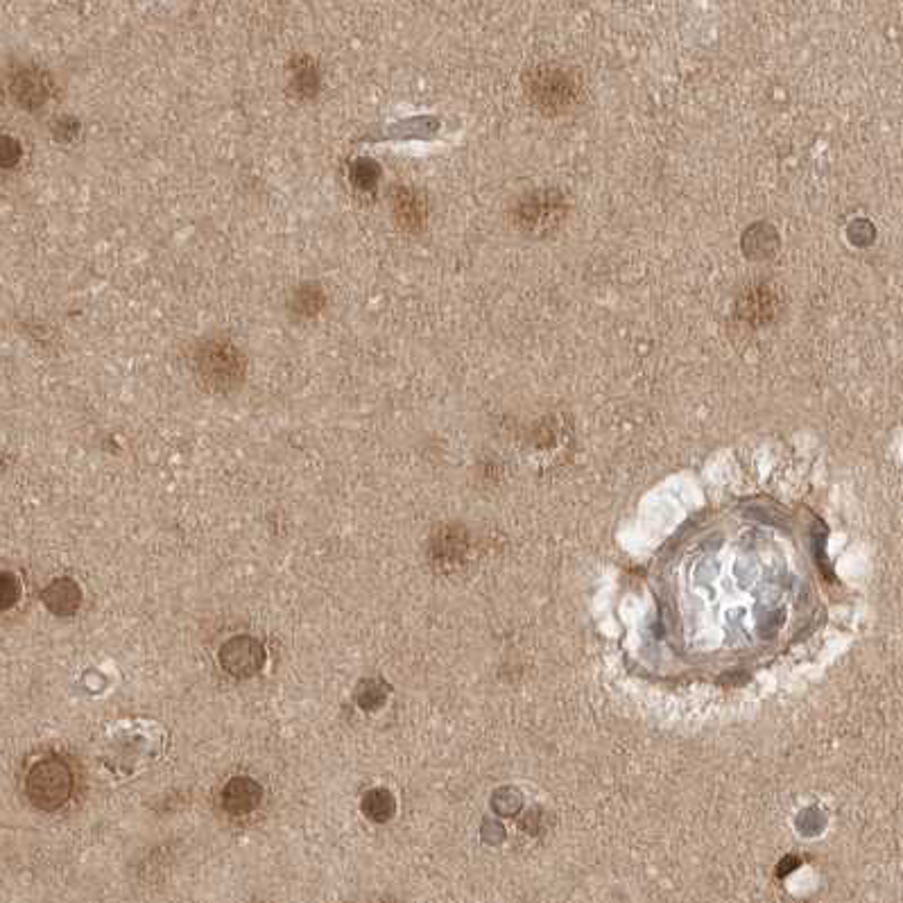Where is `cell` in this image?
I'll use <instances>...</instances> for the list:
<instances>
[{
	"label": "cell",
	"mask_w": 903,
	"mask_h": 903,
	"mask_svg": "<svg viewBox=\"0 0 903 903\" xmlns=\"http://www.w3.org/2000/svg\"><path fill=\"white\" fill-rule=\"evenodd\" d=\"M73 772L59 756L39 759L25 777V795L39 811H57L73 795Z\"/></svg>",
	"instance_id": "cell-2"
},
{
	"label": "cell",
	"mask_w": 903,
	"mask_h": 903,
	"mask_svg": "<svg viewBox=\"0 0 903 903\" xmlns=\"http://www.w3.org/2000/svg\"><path fill=\"white\" fill-rule=\"evenodd\" d=\"M354 179L358 186H374L376 184V168L372 166V163L360 161L354 168Z\"/></svg>",
	"instance_id": "cell-16"
},
{
	"label": "cell",
	"mask_w": 903,
	"mask_h": 903,
	"mask_svg": "<svg viewBox=\"0 0 903 903\" xmlns=\"http://www.w3.org/2000/svg\"><path fill=\"white\" fill-rule=\"evenodd\" d=\"M394 797L390 790L376 788L363 797V813L374 822H387L394 815Z\"/></svg>",
	"instance_id": "cell-11"
},
{
	"label": "cell",
	"mask_w": 903,
	"mask_h": 903,
	"mask_svg": "<svg viewBox=\"0 0 903 903\" xmlns=\"http://www.w3.org/2000/svg\"><path fill=\"white\" fill-rule=\"evenodd\" d=\"M781 311V295L770 283H756L747 288L741 299L736 301V315L743 324H750L754 329L768 326Z\"/></svg>",
	"instance_id": "cell-6"
},
{
	"label": "cell",
	"mask_w": 903,
	"mask_h": 903,
	"mask_svg": "<svg viewBox=\"0 0 903 903\" xmlns=\"http://www.w3.org/2000/svg\"><path fill=\"white\" fill-rule=\"evenodd\" d=\"M220 666L227 670L229 675L234 677H254L256 673H261L265 666V648L263 643L254 639L249 634H240L234 636L222 643V648L218 652Z\"/></svg>",
	"instance_id": "cell-5"
},
{
	"label": "cell",
	"mask_w": 903,
	"mask_h": 903,
	"mask_svg": "<svg viewBox=\"0 0 903 903\" xmlns=\"http://www.w3.org/2000/svg\"><path fill=\"white\" fill-rule=\"evenodd\" d=\"M21 159V145L10 136H0V168H12Z\"/></svg>",
	"instance_id": "cell-14"
},
{
	"label": "cell",
	"mask_w": 903,
	"mask_h": 903,
	"mask_svg": "<svg viewBox=\"0 0 903 903\" xmlns=\"http://www.w3.org/2000/svg\"><path fill=\"white\" fill-rule=\"evenodd\" d=\"M297 304H299V308L304 313H315L317 308H320V304H322V295L317 290L304 288V290H301V297L297 299Z\"/></svg>",
	"instance_id": "cell-15"
},
{
	"label": "cell",
	"mask_w": 903,
	"mask_h": 903,
	"mask_svg": "<svg viewBox=\"0 0 903 903\" xmlns=\"http://www.w3.org/2000/svg\"><path fill=\"white\" fill-rule=\"evenodd\" d=\"M21 598V582L14 573H0V612L12 609Z\"/></svg>",
	"instance_id": "cell-13"
},
{
	"label": "cell",
	"mask_w": 903,
	"mask_h": 903,
	"mask_svg": "<svg viewBox=\"0 0 903 903\" xmlns=\"http://www.w3.org/2000/svg\"><path fill=\"white\" fill-rule=\"evenodd\" d=\"M566 218L564 195L555 188H539L523 195L514 206L512 220L514 227L528 238H544L557 231Z\"/></svg>",
	"instance_id": "cell-3"
},
{
	"label": "cell",
	"mask_w": 903,
	"mask_h": 903,
	"mask_svg": "<svg viewBox=\"0 0 903 903\" xmlns=\"http://www.w3.org/2000/svg\"><path fill=\"white\" fill-rule=\"evenodd\" d=\"M43 605L59 618L75 616L82 605V589L73 578H59L50 582L41 593Z\"/></svg>",
	"instance_id": "cell-8"
},
{
	"label": "cell",
	"mask_w": 903,
	"mask_h": 903,
	"mask_svg": "<svg viewBox=\"0 0 903 903\" xmlns=\"http://www.w3.org/2000/svg\"><path fill=\"white\" fill-rule=\"evenodd\" d=\"M195 372L209 390L229 392L243 381L245 360L234 344L211 340L195 351Z\"/></svg>",
	"instance_id": "cell-4"
},
{
	"label": "cell",
	"mask_w": 903,
	"mask_h": 903,
	"mask_svg": "<svg viewBox=\"0 0 903 903\" xmlns=\"http://www.w3.org/2000/svg\"><path fill=\"white\" fill-rule=\"evenodd\" d=\"M385 698H387V686H383L378 679H365V682H360L358 691H356V702L365 711L378 709L385 702Z\"/></svg>",
	"instance_id": "cell-12"
},
{
	"label": "cell",
	"mask_w": 903,
	"mask_h": 903,
	"mask_svg": "<svg viewBox=\"0 0 903 903\" xmlns=\"http://www.w3.org/2000/svg\"><path fill=\"white\" fill-rule=\"evenodd\" d=\"M220 799L229 815H249L263 802V788L252 777H234L222 788Z\"/></svg>",
	"instance_id": "cell-7"
},
{
	"label": "cell",
	"mask_w": 903,
	"mask_h": 903,
	"mask_svg": "<svg viewBox=\"0 0 903 903\" xmlns=\"http://www.w3.org/2000/svg\"><path fill=\"white\" fill-rule=\"evenodd\" d=\"M523 89L530 105L544 116H566L584 100V84L573 68L546 62L532 66L523 75Z\"/></svg>",
	"instance_id": "cell-1"
},
{
	"label": "cell",
	"mask_w": 903,
	"mask_h": 903,
	"mask_svg": "<svg viewBox=\"0 0 903 903\" xmlns=\"http://www.w3.org/2000/svg\"><path fill=\"white\" fill-rule=\"evenodd\" d=\"M394 211H397V218L403 227L408 229H419L424 225L426 220V200L415 191H408V188H401L394 197Z\"/></svg>",
	"instance_id": "cell-10"
},
{
	"label": "cell",
	"mask_w": 903,
	"mask_h": 903,
	"mask_svg": "<svg viewBox=\"0 0 903 903\" xmlns=\"http://www.w3.org/2000/svg\"><path fill=\"white\" fill-rule=\"evenodd\" d=\"M12 91H14L16 100H19L23 107L37 109L50 96V82H48V77L43 75L41 71H34V68H28V71H21V73L14 75Z\"/></svg>",
	"instance_id": "cell-9"
}]
</instances>
